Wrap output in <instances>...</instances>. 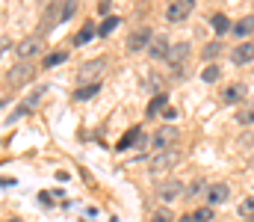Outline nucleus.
<instances>
[{"label": "nucleus", "mask_w": 254, "mask_h": 222, "mask_svg": "<svg viewBox=\"0 0 254 222\" xmlns=\"http://www.w3.org/2000/svg\"><path fill=\"white\" fill-rule=\"evenodd\" d=\"M104 66H107V60H89V63H83V69L77 72V80H80L83 86H86V83H98Z\"/></svg>", "instance_id": "obj_1"}, {"label": "nucleus", "mask_w": 254, "mask_h": 222, "mask_svg": "<svg viewBox=\"0 0 254 222\" xmlns=\"http://www.w3.org/2000/svg\"><path fill=\"white\" fill-rule=\"evenodd\" d=\"M192 9H195V0H172V3H169V12H166V18H169L172 24H178V21L190 18Z\"/></svg>", "instance_id": "obj_2"}, {"label": "nucleus", "mask_w": 254, "mask_h": 222, "mask_svg": "<svg viewBox=\"0 0 254 222\" xmlns=\"http://www.w3.org/2000/svg\"><path fill=\"white\" fill-rule=\"evenodd\" d=\"M178 163V151L175 148H163V151H157L154 157H151V169L154 172H163V169H169V166H175Z\"/></svg>", "instance_id": "obj_3"}, {"label": "nucleus", "mask_w": 254, "mask_h": 222, "mask_svg": "<svg viewBox=\"0 0 254 222\" xmlns=\"http://www.w3.org/2000/svg\"><path fill=\"white\" fill-rule=\"evenodd\" d=\"M178 128H172V125H166V128H160L157 134H154V146H157V151H163V148H172L175 143H178Z\"/></svg>", "instance_id": "obj_4"}, {"label": "nucleus", "mask_w": 254, "mask_h": 222, "mask_svg": "<svg viewBox=\"0 0 254 222\" xmlns=\"http://www.w3.org/2000/svg\"><path fill=\"white\" fill-rule=\"evenodd\" d=\"M187 57H190V45H187V42H175V45L169 48V54H166V63H169L172 69H178V66H184Z\"/></svg>", "instance_id": "obj_5"}, {"label": "nucleus", "mask_w": 254, "mask_h": 222, "mask_svg": "<svg viewBox=\"0 0 254 222\" xmlns=\"http://www.w3.org/2000/svg\"><path fill=\"white\" fill-rule=\"evenodd\" d=\"M57 24H63V6L54 0L48 9H45V21H42V33H48V30H54Z\"/></svg>", "instance_id": "obj_6"}, {"label": "nucleus", "mask_w": 254, "mask_h": 222, "mask_svg": "<svg viewBox=\"0 0 254 222\" xmlns=\"http://www.w3.org/2000/svg\"><path fill=\"white\" fill-rule=\"evenodd\" d=\"M39 51H42V39H39V36H30V39H24V42L18 45V57H21V60H33Z\"/></svg>", "instance_id": "obj_7"}, {"label": "nucleus", "mask_w": 254, "mask_h": 222, "mask_svg": "<svg viewBox=\"0 0 254 222\" xmlns=\"http://www.w3.org/2000/svg\"><path fill=\"white\" fill-rule=\"evenodd\" d=\"M231 60H234L237 66H249V63L254 60V42H243V45H237L234 54H231Z\"/></svg>", "instance_id": "obj_8"}, {"label": "nucleus", "mask_w": 254, "mask_h": 222, "mask_svg": "<svg viewBox=\"0 0 254 222\" xmlns=\"http://www.w3.org/2000/svg\"><path fill=\"white\" fill-rule=\"evenodd\" d=\"M6 80H9V86H24L27 80H33V69L30 66H15Z\"/></svg>", "instance_id": "obj_9"}, {"label": "nucleus", "mask_w": 254, "mask_h": 222, "mask_svg": "<svg viewBox=\"0 0 254 222\" xmlns=\"http://www.w3.org/2000/svg\"><path fill=\"white\" fill-rule=\"evenodd\" d=\"M207 199H210V205H222V202H228V199H231L228 184H213V187L207 190Z\"/></svg>", "instance_id": "obj_10"}, {"label": "nucleus", "mask_w": 254, "mask_h": 222, "mask_svg": "<svg viewBox=\"0 0 254 222\" xmlns=\"http://www.w3.org/2000/svg\"><path fill=\"white\" fill-rule=\"evenodd\" d=\"M169 48H172V42H169L166 36H157V39L148 45V51H151V57H154V60H163V57L169 54Z\"/></svg>", "instance_id": "obj_11"}, {"label": "nucleus", "mask_w": 254, "mask_h": 222, "mask_svg": "<svg viewBox=\"0 0 254 222\" xmlns=\"http://www.w3.org/2000/svg\"><path fill=\"white\" fill-rule=\"evenodd\" d=\"M148 42H151V30H136V33L127 39V48H130V51H142Z\"/></svg>", "instance_id": "obj_12"}, {"label": "nucleus", "mask_w": 254, "mask_h": 222, "mask_svg": "<svg viewBox=\"0 0 254 222\" xmlns=\"http://www.w3.org/2000/svg\"><path fill=\"white\" fill-rule=\"evenodd\" d=\"M231 30H234V36H237V39H240V36H252V33H254V15L240 18V21H237Z\"/></svg>", "instance_id": "obj_13"}, {"label": "nucleus", "mask_w": 254, "mask_h": 222, "mask_svg": "<svg viewBox=\"0 0 254 222\" xmlns=\"http://www.w3.org/2000/svg\"><path fill=\"white\" fill-rule=\"evenodd\" d=\"M178 193H181V184H178V181H166V184H160V199H163V202L178 199Z\"/></svg>", "instance_id": "obj_14"}, {"label": "nucleus", "mask_w": 254, "mask_h": 222, "mask_svg": "<svg viewBox=\"0 0 254 222\" xmlns=\"http://www.w3.org/2000/svg\"><path fill=\"white\" fill-rule=\"evenodd\" d=\"M210 27L222 36V33H228L231 30V21H228V15H222V12H216V15H210Z\"/></svg>", "instance_id": "obj_15"}, {"label": "nucleus", "mask_w": 254, "mask_h": 222, "mask_svg": "<svg viewBox=\"0 0 254 222\" xmlns=\"http://www.w3.org/2000/svg\"><path fill=\"white\" fill-rule=\"evenodd\" d=\"M101 92V83H86V86H80L77 92H74V101H86V98H95Z\"/></svg>", "instance_id": "obj_16"}, {"label": "nucleus", "mask_w": 254, "mask_h": 222, "mask_svg": "<svg viewBox=\"0 0 254 222\" xmlns=\"http://www.w3.org/2000/svg\"><path fill=\"white\" fill-rule=\"evenodd\" d=\"M243 98H246V86H243V83H234V86L225 89V101H228V104H237V101H243Z\"/></svg>", "instance_id": "obj_17"}, {"label": "nucleus", "mask_w": 254, "mask_h": 222, "mask_svg": "<svg viewBox=\"0 0 254 222\" xmlns=\"http://www.w3.org/2000/svg\"><path fill=\"white\" fill-rule=\"evenodd\" d=\"M92 36H95V24H92V21H86V24H83V30L74 36V45H86Z\"/></svg>", "instance_id": "obj_18"}, {"label": "nucleus", "mask_w": 254, "mask_h": 222, "mask_svg": "<svg viewBox=\"0 0 254 222\" xmlns=\"http://www.w3.org/2000/svg\"><path fill=\"white\" fill-rule=\"evenodd\" d=\"M166 107H169V98H166V95H157V98L148 104V113H145V116H157V113L166 110Z\"/></svg>", "instance_id": "obj_19"}, {"label": "nucleus", "mask_w": 254, "mask_h": 222, "mask_svg": "<svg viewBox=\"0 0 254 222\" xmlns=\"http://www.w3.org/2000/svg\"><path fill=\"white\" fill-rule=\"evenodd\" d=\"M139 137H142V131H139V128H130V131H127V137L119 143V151H125V148H130V146H136V143H139Z\"/></svg>", "instance_id": "obj_20"}, {"label": "nucleus", "mask_w": 254, "mask_h": 222, "mask_svg": "<svg viewBox=\"0 0 254 222\" xmlns=\"http://www.w3.org/2000/svg\"><path fill=\"white\" fill-rule=\"evenodd\" d=\"M151 222H175V214H172V208H160V211L151 217Z\"/></svg>", "instance_id": "obj_21"}, {"label": "nucleus", "mask_w": 254, "mask_h": 222, "mask_svg": "<svg viewBox=\"0 0 254 222\" xmlns=\"http://www.w3.org/2000/svg\"><path fill=\"white\" fill-rule=\"evenodd\" d=\"M116 27H119V18H107V21H104V24L98 27V36H110V33L116 30Z\"/></svg>", "instance_id": "obj_22"}, {"label": "nucleus", "mask_w": 254, "mask_h": 222, "mask_svg": "<svg viewBox=\"0 0 254 222\" xmlns=\"http://www.w3.org/2000/svg\"><path fill=\"white\" fill-rule=\"evenodd\" d=\"M60 63H65L63 51H57V54H48V57H45V69H54V66H60Z\"/></svg>", "instance_id": "obj_23"}, {"label": "nucleus", "mask_w": 254, "mask_h": 222, "mask_svg": "<svg viewBox=\"0 0 254 222\" xmlns=\"http://www.w3.org/2000/svg\"><path fill=\"white\" fill-rule=\"evenodd\" d=\"M240 217H246V220H252V217H254V199L240 202Z\"/></svg>", "instance_id": "obj_24"}, {"label": "nucleus", "mask_w": 254, "mask_h": 222, "mask_svg": "<svg viewBox=\"0 0 254 222\" xmlns=\"http://www.w3.org/2000/svg\"><path fill=\"white\" fill-rule=\"evenodd\" d=\"M210 220H213V208H201V211L192 214V222H210Z\"/></svg>", "instance_id": "obj_25"}, {"label": "nucleus", "mask_w": 254, "mask_h": 222, "mask_svg": "<svg viewBox=\"0 0 254 222\" xmlns=\"http://www.w3.org/2000/svg\"><path fill=\"white\" fill-rule=\"evenodd\" d=\"M237 122H240V125H252L254 122V107L243 110V113H237Z\"/></svg>", "instance_id": "obj_26"}, {"label": "nucleus", "mask_w": 254, "mask_h": 222, "mask_svg": "<svg viewBox=\"0 0 254 222\" xmlns=\"http://www.w3.org/2000/svg\"><path fill=\"white\" fill-rule=\"evenodd\" d=\"M219 54H222V45H219V42H213V45L204 48V57H207V60H213V57H219Z\"/></svg>", "instance_id": "obj_27"}, {"label": "nucleus", "mask_w": 254, "mask_h": 222, "mask_svg": "<svg viewBox=\"0 0 254 222\" xmlns=\"http://www.w3.org/2000/svg\"><path fill=\"white\" fill-rule=\"evenodd\" d=\"M219 69H216V66H207V69H204V74H201V77H204V80H207V83H213V80H219Z\"/></svg>", "instance_id": "obj_28"}, {"label": "nucleus", "mask_w": 254, "mask_h": 222, "mask_svg": "<svg viewBox=\"0 0 254 222\" xmlns=\"http://www.w3.org/2000/svg\"><path fill=\"white\" fill-rule=\"evenodd\" d=\"M74 9H77V0H65V6H63V21H68V18L74 15Z\"/></svg>", "instance_id": "obj_29"}, {"label": "nucleus", "mask_w": 254, "mask_h": 222, "mask_svg": "<svg viewBox=\"0 0 254 222\" xmlns=\"http://www.w3.org/2000/svg\"><path fill=\"white\" fill-rule=\"evenodd\" d=\"M160 116H163L166 122H172V119H178V110H175V107H166V110H163Z\"/></svg>", "instance_id": "obj_30"}, {"label": "nucleus", "mask_w": 254, "mask_h": 222, "mask_svg": "<svg viewBox=\"0 0 254 222\" xmlns=\"http://www.w3.org/2000/svg\"><path fill=\"white\" fill-rule=\"evenodd\" d=\"M198 193H201V181H195V184H190V187H187V196H198Z\"/></svg>", "instance_id": "obj_31"}, {"label": "nucleus", "mask_w": 254, "mask_h": 222, "mask_svg": "<svg viewBox=\"0 0 254 222\" xmlns=\"http://www.w3.org/2000/svg\"><path fill=\"white\" fill-rule=\"evenodd\" d=\"M6 48H9V39H0V54H3Z\"/></svg>", "instance_id": "obj_32"}, {"label": "nucleus", "mask_w": 254, "mask_h": 222, "mask_svg": "<svg viewBox=\"0 0 254 222\" xmlns=\"http://www.w3.org/2000/svg\"><path fill=\"white\" fill-rule=\"evenodd\" d=\"M178 222H192V217H184V220H178Z\"/></svg>", "instance_id": "obj_33"}, {"label": "nucleus", "mask_w": 254, "mask_h": 222, "mask_svg": "<svg viewBox=\"0 0 254 222\" xmlns=\"http://www.w3.org/2000/svg\"><path fill=\"white\" fill-rule=\"evenodd\" d=\"M246 222H254V217H252V220H246Z\"/></svg>", "instance_id": "obj_34"}]
</instances>
